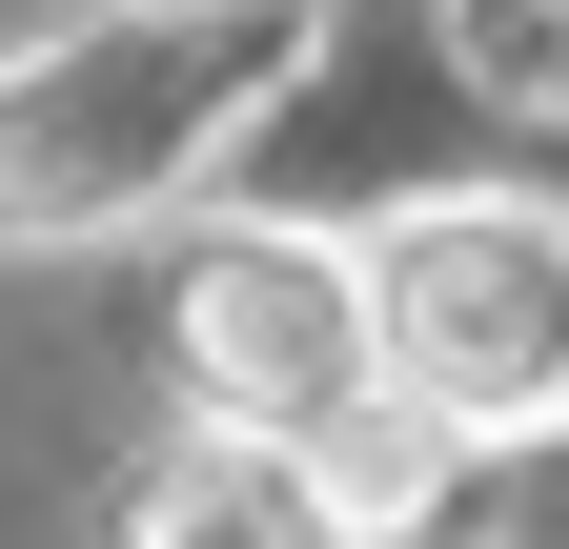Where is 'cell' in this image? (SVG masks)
I'll use <instances>...</instances> for the list:
<instances>
[{"label": "cell", "mask_w": 569, "mask_h": 549, "mask_svg": "<svg viewBox=\"0 0 569 549\" xmlns=\"http://www.w3.org/2000/svg\"><path fill=\"white\" fill-rule=\"evenodd\" d=\"M367 387L427 428H549L569 407V224L549 203H427L407 244H367Z\"/></svg>", "instance_id": "6da1fadb"}, {"label": "cell", "mask_w": 569, "mask_h": 549, "mask_svg": "<svg viewBox=\"0 0 569 549\" xmlns=\"http://www.w3.org/2000/svg\"><path fill=\"white\" fill-rule=\"evenodd\" d=\"M183 387L224 407V428L306 448L326 407H367V264H326V244H203V286H183Z\"/></svg>", "instance_id": "7a4b0ae2"}, {"label": "cell", "mask_w": 569, "mask_h": 549, "mask_svg": "<svg viewBox=\"0 0 569 549\" xmlns=\"http://www.w3.org/2000/svg\"><path fill=\"white\" fill-rule=\"evenodd\" d=\"M284 468H306L326 549H387V529H427V509H448V428H427V407H387V387H367V407H326Z\"/></svg>", "instance_id": "3957f363"}, {"label": "cell", "mask_w": 569, "mask_h": 549, "mask_svg": "<svg viewBox=\"0 0 569 549\" xmlns=\"http://www.w3.org/2000/svg\"><path fill=\"white\" fill-rule=\"evenodd\" d=\"M142 549H326V509L264 428H203V448L142 468Z\"/></svg>", "instance_id": "277c9868"}]
</instances>
